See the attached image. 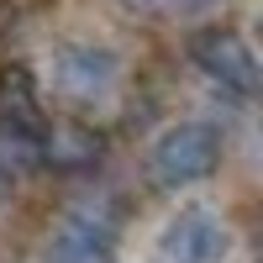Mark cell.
Segmentation results:
<instances>
[{
    "label": "cell",
    "mask_w": 263,
    "mask_h": 263,
    "mask_svg": "<svg viewBox=\"0 0 263 263\" xmlns=\"http://www.w3.org/2000/svg\"><path fill=\"white\" fill-rule=\"evenodd\" d=\"M221 163V132L211 121H174L147 147V179L158 190H184L216 174Z\"/></svg>",
    "instance_id": "1"
},
{
    "label": "cell",
    "mask_w": 263,
    "mask_h": 263,
    "mask_svg": "<svg viewBox=\"0 0 263 263\" xmlns=\"http://www.w3.org/2000/svg\"><path fill=\"white\" fill-rule=\"evenodd\" d=\"M53 84L69 100H105L116 90V74H121V58L100 42H63L53 48Z\"/></svg>",
    "instance_id": "2"
},
{
    "label": "cell",
    "mask_w": 263,
    "mask_h": 263,
    "mask_svg": "<svg viewBox=\"0 0 263 263\" xmlns=\"http://www.w3.org/2000/svg\"><path fill=\"white\" fill-rule=\"evenodd\" d=\"M190 58H195V69H200L205 79H216L221 90L232 95H258V58L248 48V37H237L227 27H216V32H200L190 42Z\"/></svg>",
    "instance_id": "3"
},
{
    "label": "cell",
    "mask_w": 263,
    "mask_h": 263,
    "mask_svg": "<svg viewBox=\"0 0 263 263\" xmlns=\"http://www.w3.org/2000/svg\"><path fill=\"white\" fill-rule=\"evenodd\" d=\"M163 258L168 263H227V253H232V232H227V221L216 211H200V205H190V211H179L174 221L163 227Z\"/></svg>",
    "instance_id": "4"
},
{
    "label": "cell",
    "mask_w": 263,
    "mask_h": 263,
    "mask_svg": "<svg viewBox=\"0 0 263 263\" xmlns=\"http://www.w3.org/2000/svg\"><path fill=\"white\" fill-rule=\"evenodd\" d=\"M111 253H116L111 221H100V216H90V211H69L48 232L42 263H111Z\"/></svg>",
    "instance_id": "5"
},
{
    "label": "cell",
    "mask_w": 263,
    "mask_h": 263,
    "mask_svg": "<svg viewBox=\"0 0 263 263\" xmlns=\"http://www.w3.org/2000/svg\"><path fill=\"white\" fill-rule=\"evenodd\" d=\"M100 163V137L84 121H58V126H42V168H58V174H84Z\"/></svg>",
    "instance_id": "6"
},
{
    "label": "cell",
    "mask_w": 263,
    "mask_h": 263,
    "mask_svg": "<svg viewBox=\"0 0 263 263\" xmlns=\"http://www.w3.org/2000/svg\"><path fill=\"white\" fill-rule=\"evenodd\" d=\"M0 126L32 132V137H42V126H48L37 79H32V69H21V63H11V69L0 74Z\"/></svg>",
    "instance_id": "7"
},
{
    "label": "cell",
    "mask_w": 263,
    "mask_h": 263,
    "mask_svg": "<svg viewBox=\"0 0 263 263\" xmlns=\"http://www.w3.org/2000/svg\"><path fill=\"white\" fill-rule=\"evenodd\" d=\"M142 6H163V11H179V16H190V11H205V6H216V0H142Z\"/></svg>",
    "instance_id": "8"
},
{
    "label": "cell",
    "mask_w": 263,
    "mask_h": 263,
    "mask_svg": "<svg viewBox=\"0 0 263 263\" xmlns=\"http://www.w3.org/2000/svg\"><path fill=\"white\" fill-rule=\"evenodd\" d=\"M11 184H16V179H11V174H6V168H0V195H6V190H11Z\"/></svg>",
    "instance_id": "9"
}]
</instances>
